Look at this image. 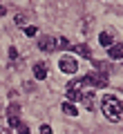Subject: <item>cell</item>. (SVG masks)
Here are the masks:
<instances>
[{"instance_id":"13","label":"cell","mask_w":123,"mask_h":134,"mask_svg":"<svg viewBox=\"0 0 123 134\" xmlns=\"http://www.w3.org/2000/svg\"><path fill=\"white\" fill-rule=\"evenodd\" d=\"M56 47H63V49H69V40L67 38H58V45Z\"/></svg>"},{"instance_id":"9","label":"cell","mask_w":123,"mask_h":134,"mask_svg":"<svg viewBox=\"0 0 123 134\" xmlns=\"http://www.w3.org/2000/svg\"><path fill=\"white\" fill-rule=\"evenodd\" d=\"M99 43L105 45V47L114 45V43H112V34H110V31H101V34H99Z\"/></svg>"},{"instance_id":"11","label":"cell","mask_w":123,"mask_h":134,"mask_svg":"<svg viewBox=\"0 0 123 134\" xmlns=\"http://www.w3.org/2000/svg\"><path fill=\"white\" fill-rule=\"evenodd\" d=\"M14 23H16V25H25V23H27V14H16Z\"/></svg>"},{"instance_id":"8","label":"cell","mask_w":123,"mask_h":134,"mask_svg":"<svg viewBox=\"0 0 123 134\" xmlns=\"http://www.w3.org/2000/svg\"><path fill=\"white\" fill-rule=\"evenodd\" d=\"M61 110H63V114H67V116H78V110H76V105H74V103H69V100H65V103H63Z\"/></svg>"},{"instance_id":"10","label":"cell","mask_w":123,"mask_h":134,"mask_svg":"<svg viewBox=\"0 0 123 134\" xmlns=\"http://www.w3.org/2000/svg\"><path fill=\"white\" fill-rule=\"evenodd\" d=\"M76 52H78L81 56H85V58L92 56V52H90V47H87V45H78V47H76Z\"/></svg>"},{"instance_id":"1","label":"cell","mask_w":123,"mask_h":134,"mask_svg":"<svg viewBox=\"0 0 123 134\" xmlns=\"http://www.w3.org/2000/svg\"><path fill=\"white\" fill-rule=\"evenodd\" d=\"M101 110H103V114L108 116L110 121H119L123 116V105H121V100L116 98V96L108 94L103 96V103H101Z\"/></svg>"},{"instance_id":"16","label":"cell","mask_w":123,"mask_h":134,"mask_svg":"<svg viewBox=\"0 0 123 134\" xmlns=\"http://www.w3.org/2000/svg\"><path fill=\"white\" fill-rule=\"evenodd\" d=\"M40 134H52V127H49V125H40Z\"/></svg>"},{"instance_id":"17","label":"cell","mask_w":123,"mask_h":134,"mask_svg":"<svg viewBox=\"0 0 123 134\" xmlns=\"http://www.w3.org/2000/svg\"><path fill=\"white\" fill-rule=\"evenodd\" d=\"M7 14V7H0V16H5Z\"/></svg>"},{"instance_id":"6","label":"cell","mask_w":123,"mask_h":134,"mask_svg":"<svg viewBox=\"0 0 123 134\" xmlns=\"http://www.w3.org/2000/svg\"><path fill=\"white\" fill-rule=\"evenodd\" d=\"M108 56L114 58V60H116V58H123V45H121V43L110 45V47H108Z\"/></svg>"},{"instance_id":"2","label":"cell","mask_w":123,"mask_h":134,"mask_svg":"<svg viewBox=\"0 0 123 134\" xmlns=\"http://www.w3.org/2000/svg\"><path fill=\"white\" fill-rule=\"evenodd\" d=\"M83 83H90L92 87H99V90H103V87H108V76H105L103 72H92V74H87L85 78H83Z\"/></svg>"},{"instance_id":"15","label":"cell","mask_w":123,"mask_h":134,"mask_svg":"<svg viewBox=\"0 0 123 134\" xmlns=\"http://www.w3.org/2000/svg\"><path fill=\"white\" fill-rule=\"evenodd\" d=\"M16 130H18L20 134H29V127H27V125H25V123H20V125H18V127H16Z\"/></svg>"},{"instance_id":"12","label":"cell","mask_w":123,"mask_h":134,"mask_svg":"<svg viewBox=\"0 0 123 134\" xmlns=\"http://www.w3.org/2000/svg\"><path fill=\"white\" fill-rule=\"evenodd\" d=\"M23 31H25V36H36L38 29L36 27H23Z\"/></svg>"},{"instance_id":"5","label":"cell","mask_w":123,"mask_h":134,"mask_svg":"<svg viewBox=\"0 0 123 134\" xmlns=\"http://www.w3.org/2000/svg\"><path fill=\"white\" fill-rule=\"evenodd\" d=\"M38 49H40V52H54V49H56L54 38L52 36H43V38L38 40Z\"/></svg>"},{"instance_id":"7","label":"cell","mask_w":123,"mask_h":134,"mask_svg":"<svg viewBox=\"0 0 123 134\" xmlns=\"http://www.w3.org/2000/svg\"><path fill=\"white\" fill-rule=\"evenodd\" d=\"M34 76H36L38 81H45V78H47V67H45L43 63H36V65H34Z\"/></svg>"},{"instance_id":"14","label":"cell","mask_w":123,"mask_h":134,"mask_svg":"<svg viewBox=\"0 0 123 134\" xmlns=\"http://www.w3.org/2000/svg\"><path fill=\"white\" fill-rule=\"evenodd\" d=\"M0 134H11V127L7 123H0Z\"/></svg>"},{"instance_id":"3","label":"cell","mask_w":123,"mask_h":134,"mask_svg":"<svg viewBox=\"0 0 123 134\" xmlns=\"http://www.w3.org/2000/svg\"><path fill=\"white\" fill-rule=\"evenodd\" d=\"M58 67H61L63 74H76L78 72V63H76L74 56H63L61 60H58Z\"/></svg>"},{"instance_id":"4","label":"cell","mask_w":123,"mask_h":134,"mask_svg":"<svg viewBox=\"0 0 123 134\" xmlns=\"http://www.w3.org/2000/svg\"><path fill=\"white\" fill-rule=\"evenodd\" d=\"M20 123H23V121H20V107L16 105V103H11L9 110H7V125H9V127H18Z\"/></svg>"}]
</instances>
